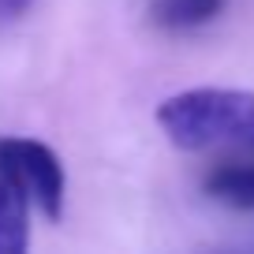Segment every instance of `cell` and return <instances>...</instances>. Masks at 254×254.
Here are the masks:
<instances>
[{
	"label": "cell",
	"mask_w": 254,
	"mask_h": 254,
	"mask_svg": "<svg viewBox=\"0 0 254 254\" xmlns=\"http://www.w3.org/2000/svg\"><path fill=\"white\" fill-rule=\"evenodd\" d=\"M34 198L19 183V176L0 161V254H23L30 243Z\"/></svg>",
	"instance_id": "3957f363"
},
{
	"label": "cell",
	"mask_w": 254,
	"mask_h": 254,
	"mask_svg": "<svg viewBox=\"0 0 254 254\" xmlns=\"http://www.w3.org/2000/svg\"><path fill=\"white\" fill-rule=\"evenodd\" d=\"M206 194L232 209H254V157L221 161L206 176Z\"/></svg>",
	"instance_id": "277c9868"
},
{
	"label": "cell",
	"mask_w": 254,
	"mask_h": 254,
	"mask_svg": "<svg viewBox=\"0 0 254 254\" xmlns=\"http://www.w3.org/2000/svg\"><path fill=\"white\" fill-rule=\"evenodd\" d=\"M157 124L183 153L254 157V94L251 90L198 86L161 101Z\"/></svg>",
	"instance_id": "6da1fadb"
},
{
	"label": "cell",
	"mask_w": 254,
	"mask_h": 254,
	"mask_svg": "<svg viewBox=\"0 0 254 254\" xmlns=\"http://www.w3.org/2000/svg\"><path fill=\"white\" fill-rule=\"evenodd\" d=\"M0 161L19 176V183L26 187V194L34 198V209L45 213L49 221L64 213V190H67V180H64V165L45 142L38 138H0Z\"/></svg>",
	"instance_id": "7a4b0ae2"
},
{
	"label": "cell",
	"mask_w": 254,
	"mask_h": 254,
	"mask_svg": "<svg viewBox=\"0 0 254 254\" xmlns=\"http://www.w3.org/2000/svg\"><path fill=\"white\" fill-rule=\"evenodd\" d=\"M224 4L228 0H150V19L161 30L187 34V30H198V26L213 23L224 11Z\"/></svg>",
	"instance_id": "5b68a950"
},
{
	"label": "cell",
	"mask_w": 254,
	"mask_h": 254,
	"mask_svg": "<svg viewBox=\"0 0 254 254\" xmlns=\"http://www.w3.org/2000/svg\"><path fill=\"white\" fill-rule=\"evenodd\" d=\"M30 4H34V0H0V26H4V23H15L19 15H26Z\"/></svg>",
	"instance_id": "8992f818"
}]
</instances>
